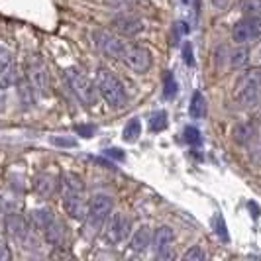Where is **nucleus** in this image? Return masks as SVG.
Instances as JSON below:
<instances>
[{
  "mask_svg": "<svg viewBox=\"0 0 261 261\" xmlns=\"http://www.w3.org/2000/svg\"><path fill=\"white\" fill-rule=\"evenodd\" d=\"M253 134H255V128H253V124H240L238 128L234 130V138L240 142V144H248L251 142V138H253Z\"/></svg>",
  "mask_w": 261,
  "mask_h": 261,
  "instance_id": "20",
  "label": "nucleus"
},
{
  "mask_svg": "<svg viewBox=\"0 0 261 261\" xmlns=\"http://www.w3.org/2000/svg\"><path fill=\"white\" fill-rule=\"evenodd\" d=\"M248 61H249V49L248 47H240V49H236V51L230 55V63H232V67H236V69L248 65Z\"/></svg>",
  "mask_w": 261,
  "mask_h": 261,
  "instance_id": "21",
  "label": "nucleus"
},
{
  "mask_svg": "<svg viewBox=\"0 0 261 261\" xmlns=\"http://www.w3.org/2000/svg\"><path fill=\"white\" fill-rule=\"evenodd\" d=\"M216 234L218 236H222V240L224 242H228V234H226V228H224V220H222V216H216Z\"/></svg>",
  "mask_w": 261,
  "mask_h": 261,
  "instance_id": "28",
  "label": "nucleus"
},
{
  "mask_svg": "<svg viewBox=\"0 0 261 261\" xmlns=\"http://www.w3.org/2000/svg\"><path fill=\"white\" fill-rule=\"evenodd\" d=\"M106 238L110 244H124L132 238V220L124 212H112V216L106 222Z\"/></svg>",
  "mask_w": 261,
  "mask_h": 261,
  "instance_id": "9",
  "label": "nucleus"
},
{
  "mask_svg": "<svg viewBox=\"0 0 261 261\" xmlns=\"http://www.w3.org/2000/svg\"><path fill=\"white\" fill-rule=\"evenodd\" d=\"M94 83L98 87V94L102 96L106 105L112 110H122L128 105V92L124 89L122 81L116 77L114 71H110L108 67H98L96 69V77Z\"/></svg>",
  "mask_w": 261,
  "mask_h": 261,
  "instance_id": "2",
  "label": "nucleus"
},
{
  "mask_svg": "<svg viewBox=\"0 0 261 261\" xmlns=\"http://www.w3.org/2000/svg\"><path fill=\"white\" fill-rule=\"evenodd\" d=\"M153 253L159 259H173L175 255V232L169 226H159L153 232V242H151Z\"/></svg>",
  "mask_w": 261,
  "mask_h": 261,
  "instance_id": "11",
  "label": "nucleus"
},
{
  "mask_svg": "<svg viewBox=\"0 0 261 261\" xmlns=\"http://www.w3.org/2000/svg\"><path fill=\"white\" fill-rule=\"evenodd\" d=\"M41 234L45 238V242L49 246H53V248H63L65 246V226L59 222L57 218H53L51 222L41 230Z\"/></svg>",
  "mask_w": 261,
  "mask_h": 261,
  "instance_id": "15",
  "label": "nucleus"
},
{
  "mask_svg": "<svg viewBox=\"0 0 261 261\" xmlns=\"http://www.w3.org/2000/svg\"><path fill=\"white\" fill-rule=\"evenodd\" d=\"M61 204L73 220H85L89 204L85 200V185L77 173L67 171L61 175Z\"/></svg>",
  "mask_w": 261,
  "mask_h": 261,
  "instance_id": "1",
  "label": "nucleus"
},
{
  "mask_svg": "<svg viewBox=\"0 0 261 261\" xmlns=\"http://www.w3.org/2000/svg\"><path fill=\"white\" fill-rule=\"evenodd\" d=\"M120 61L124 63V65H128L132 71H136V73H147L149 69H151V63H153V59H151V53L147 47L144 45H138V43H126V47H124V53H122V57H120Z\"/></svg>",
  "mask_w": 261,
  "mask_h": 261,
  "instance_id": "8",
  "label": "nucleus"
},
{
  "mask_svg": "<svg viewBox=\"0 0 261 261\" xmlns=\"http://www.w3.org/2000/svg\"><path fill=\"white\" fill-rule=\"evenodd\" d=\"M163 94H165V98H173L175 94H177V81L173 77V73L167 71L165 75H163Z\"/></svg>",
  "mask_w": 261,
  "mask_h": 261,
  "instance_id": "23",
  "label": "nucleus"
},
{
  "mask_svg": "<svg viewBox=\"0 0 261 261\" xmlns=\"http://www.w3.org/2000/svg\"><path fill=\"white\" fill-rule=\"evenodd\" d=\"M149 128H151V132L165 130V128H167V114H165L163 110L155 112V114L151 116V120H149Z\"/></svg>",
  "mask_w": 261,
  "mask_h": 261,
  "instance_id": "24",
  "label": "nucleus"
},
{
  "mask_svg": "<svg viewBox=\"0 0 261 261\" xmlns=\"http://www.w3.org/2000/svg\"><path fill=\"white\" fill-rule=\"evenodd\" d=\"M153 242V234L149 230V226H140L130 238V248L134 253H144L145 249L151 246Z\"/></svg>",
  "mask_w": 261,
  "mask_h": 261,
  "instance_id": "16",
  "label": "nucleus"
},
{
  "mask_svg": "<svg viewBox=\"0 0 261 261\" xmlns=\"http://www.w3.org/2000/svg\"><path fill=\"white\" fill-rule=\"evenodd\" d=\"M55 187H57V183H55V179L49 173H39L38 177L34 179V191L41 198H51L53 193H55Z\"/></svg>",
  "mask_w": 261,
  "mask_h": 261,
  "instance_id": "17",
  "label": "nucleus"
},
{
  "mask_svg": "<svg viewBox=\"0 0 261 261\" xmlns=\"http://www.w3.org/2000/svg\"><path fill=\"white\" fill-rule=\"evenodd\" d=\"M140 134H142V124H140V120H138V118H132L130 122L126 124L124 132H122V138H124L126 142H136V140L140 138Z\"/></svg>",
  "mask_w": 261,
  "mask_h": 261,
  "instance_id": "19",
  "label": "nucleus"
},
{
  "mask_svg": "<svg viewBox=\"0 0 261 261\" xmlns=\"http://www.w3.org/2000/svg\"><path fill=\"white\" fill-rule=\"evenodd\" d=\"M26 77L32 81L38 94H41V96L49 94V69L39 55H28L26 57Z\"/></svg>",
  "mask_w": 261,
  "mask_h": 261,
  "instance_id": "7",
  "label": "nucleus"
},
{
  "mask_svg": "<svg viewBox=\"0 0 261 261\" xmlns=\"http://www.w3.org/2000/svg\"><path fill=\"white\" fill-rule=\"evenodd\" d=\"M240 8L246 16H261V0H242Z\"/></svg>",
  "mask_w": 261,
  "mask_h": 261,
  "instance_id": "22",
  "label": "nucleus"
},
{
  "mask_svg": "<svg viewBox=\"0 0 261 261\" xmlns=\"http://www.w3.org/2000/svg\"><path fill=\"white\" fill-rule=\"evenodd\" d=\"M65 81H67V85H69V89L73 91V94L77 96V100L81 102V105L89 106V108L96 105V92H98V87H96V83L92 85L91 81L85 77L83 71H79V69H75V67L67 69Z\"/></svg>",
  "mask_w": 261,
  "mask_h": 261,
  "instance_id": "6",
  "label": "nucleus"
},
{
  "mask_svg": "<svg viewBox=\"0 0 261 261\" xmlns=\"http://www.w3.org/2000/svg\"><path fill=\"white\" fill-rule=\"evenodd\" d=\"M92 41H94V45L100 51L105 53V55H108V57H112V59H120L122 53H124L126 43H128V41H124L122 38H118L114 34L106 32V30H94L92 32Z\"/></svg>",
  "mask_w": 261,
  "mask_h": 261,
  "instance_id": "10",
  "label": "nucleus"
},
{
  "mask_svg": "<svg viewBox=\"0 0 261 261\" xmlns=\"http://www.w3.org/2000/svg\"><path fill=\"white\" fill-rule=\"evenodd\" d=\"M112 196L105 195V193H98V195L92 196V200L89 202V210H87V216H85V230L89 236H96L102 226L108 222L110 214H112Z\"/></svg>",
  "mask_w": 261,
  "mask_h": 261,
  "instance_id": "5",
  "label": "nucleus"
},
{
  "mask_svg": "<svg viewBox=\"0 0 261 261\" xmlns=\"http://www.w3.org/2000/svg\"><path fill=\"white\" fill-rule=\"evenodd\" d=\"M51 142L55 145H61V147H75L77 145V142L73 138H61V136H53Z\"/></svg>",
  "mask_w": 261,
  "mask_h": 261,
  "instance_id": "27",
  "label": "nucleus"
},
{
  "mask_svg": "<svg viewBox=\"0 0 261 261\" xmlns=\"http://www.w3.org/2000/svg\"><path fill=\"white\" fill-rule=\"evenodd\" d=\"M16 91H18V98H20V105L24 108H34L36 106V96H38V91L36 87L32 85V81L24 75L16 81Z\"/></svg>",
  "mask_w": 261,
  "mask_h": 261,
  "instance_id": "14",
  "label": "nucleus"
},
{
  "mask_svg": "<svg viewBox=\"0 0 261 261\" xmlns=\"http://www.w3.org/2000/svg\"><path fill=\"white\" fill-rule=\"evenodd\" d=\"M232 96L238 105L246 106H255L261 100V67H251L246 69L240 77L236 79L234 91Z\"/></svg>",
  "mask_w": 261,
  "mask_h": 261,
  "instance_id": "3",
  "label": "nucleus"
},
{
  "mask_svg": "<svg viewBox=\"0 0 261 261\" xmlns=\"http://www.w3.org/2000/svg\"><path fill=\"white\" fill-rule=\"evenodd\" d=\"M185 140H187V144L198 145L200 144V132L196 130V128H187L185 130Z\"/></svg>",
  "mask_w": 261,
  "mask_h": 261,
  "instance_id": "26",
  "label": "nucleus"
},
{
  "mask_svg": "<svg viewBox=\"0 0 261 261\" xmlns=\"http://www.w3.org/2000/svg\"><path fill=\"white\" fill-rule=\"evenodd\" d=\"M189 114L195 120H200V118L206 116V98L202 96V92L196 91L191 98V105H189Z\"/></svg>",
  "mask_w": 261,
  "mask_h": 261,
  "instance_id": "18",
  "label": "nucleus"
},
{
  "mask_svg": "<svg viewBox=\"0 0 261 261\" xmlns=\"http://www.w3.org/2000/svg\"><path fill=\"white\" fill-rule=\"evenodd\" d=\"M228 2H230V0H212V6L222 10V8H226V6H228Z\"/></svg>",
  "mask_w": 261,
  "mask_h": 261,
  "instance_id": "30",
  "label": "nucleus"
},
{
  "mask_svg": "<svg viewBox=\"0 0 261 261\" xmlns=\"http://www.w3.org/2000/svg\"><path fill=\"white\" fill-rule=\"evenodd\" d=\"M183 261H204L206 259V253L200 246H193L191 249H187L183 255H181Z\"/></svg>",
  "mask_w": 261,
  "mask_h": 261,
  "instance_id": "25",
  "label": "nucleus"
},
{
  "mask_svg": "<svg viewBox=\"0 0 261 261\" xmlns=\"http://www.w3.org/2000/svg\"><path fill=\"white\" fill-rule=\"evenodd\" d=\"M112 30L116 32L118 36H122V38H134V36H138L142 30H144V22L142 20H138V18H134V16H118L112 20Z\"/></svg>",
  "mask_w": 261,
  "mask_h": 261,
  "instance_id": "13",
  "label": "nucleus"
},
{
  "mask_svg": "<svg viewBox=\"0 0 261 261\" xmlns=\"http://www.w3.org/2000/svg\"><path fill=\"white\" fill-rule=\"evenodd\" d=\"M79 132H83V134H85V136L89 138V134L92 132V128H79Z\"/></svg>",
  "mask_w": 261,
  "mask_h": 261,
  "instance_id": "31",
  "label": "nucleus"
},
{
  "mask_svg": "<svg viewBox=\"0 0 261 261\" xmlns=\"http://www.w3.org/2000/svg\"><path fill=\"white\" fill-rule=\"evenodd\" d=\"M18 69L14 61L12 53L8 51V47L0 49V83H2V91H8L12 85L18 81Z\"/></svg>",
  "mask_w": 261,
  "mask_h": 261,
  "instance_id": "12",
  "label": "nucleus"
},
{
  "mask_svg": "<svg viewBox=\"0 0 261 261\" xmlns=\"http://www.w3.org/2000/svg\"><path fill=\"white\" fill-rule=\"evenodd\" d=\"M4 228H6V236L10 240L22 244L26 249H32L38 246L36 244V236H34V230H36L34 224L26 220L20 212L8 208V204L4 208Z\"/></svg>",
  "mask_w": 261,
  "mask_h": 261,
  "instance_id": "4",
  "label": "nucleus"
},
{
  "mask_svg": "<svg viewBox=\"0 0 261 261\" xmlns=\"http://www.w3.org/2000/svg\"><path fill=\"white\" fill-rule=\"evenodd\" d=\"M183 53H185V61H187L189 65H195V59H193V47H191V43H185Z\"/></svg>",
  "mask_w": 261,
  "mask_h": 261,
  "instance_id": "29",
  "label": "nucleus"
}]
</instances>
